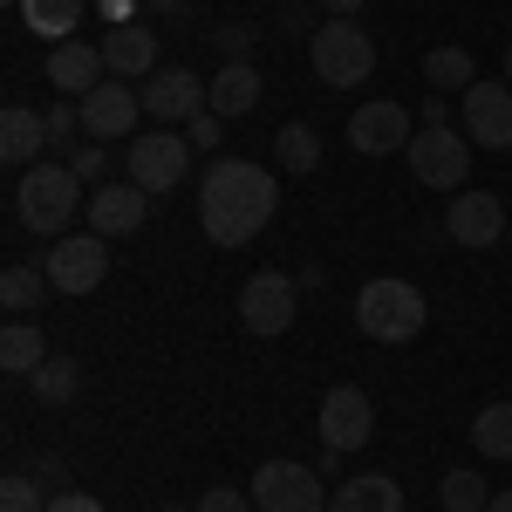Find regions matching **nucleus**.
I'll list each match as a JSON object with an SVG mask.
<instances>
[{
    "instance_id": "0eeeda50",
    "label": "nucleus",
    "mask_w": 512,
    "mask_h": 512,
    "mask_svg": "<svg viewBox=\"0 0 512 512\" xmlns=\"http://www.w3.org/2000/svg\"><path fill=\"white\" fill-rule=\"evenodd\" d=\"M41 274H48L55 294H96V287L110 280V239L103 233H62L48 246Z\"/></svg>"
},
{
    "instance_id": "9d476101",
    "label": "nucleus",
    "mask_w": 512,
    "mask_h": 512,
    "mask_svg": "<svg viewBox=\"0 0 512 512\" xmlns=\"http://www.w3.org/2000/svg\"><path fill=\"white\" fill-rule=\"evenodd\" d=\"M321 444L328 451H362L369 437H376V403H369V390H355V383H335V390L321 396Z\"/></svg>"
},
{
    "instance_id": "f257e3e1",
    "label": "nucleus",
    "mask_w": 512,
    "mask_h": 512,
    "mask_svg": "<svg viewBox=\"0 0 512 512\" xmlns=\"http://www.w3.org/2000/svg\"><path fill=\"white\" fill-rule=\"evenodd\" d=\"M280 205V185L267 164L253 158H212L205 164V185H198V226L212 246H246L274 219Z\"/></svg>"
},
{
    "instance_id": "a19ab883",
    "label": "nucleus",
    "mask_w": 512,
    "mask_h": 512,
    "mask_svg": "<svg viewBox=\"0 0 512 512\" xmlns=\"http://www.w3.org/2000/svg\"><path fill=\"white\" fill-rule=\"evenodd\" d=\"M485 512H512V492H492V506Z\"/></svg>"
},
{
    "instance_id": "423d86ee",
    "label": "nucleus",
    "mask_w": 512,
    "mask_h": 512,
    "mask_svg": "<svg viewBox=\"0 0 512 512\" xmlns=\"http://www.w3.org/2000/svg\"><path fill=\"white\" fill-rule=\"evenodd\" d=\"M308 55H315V76L328 89H355V82H369V69H376V41L362 35L355 21H321Z\"/></svg>"
},
{
    "instance_id": "e433bc0d",
    "label": "nucleus",
    "mask_w": 512,
    "mask_h": 512,
    "mask_svg": "<svg viewBox=\"0 0 512 512\" xmlns=\"http://www.w3.org/2000/svg\"><path fill=\"white\" fill-rule=\"evenodd\" d=\"M437 123H451V103L444 96H424V130H437Z\"/></svg>"
},
{
    "instance_id": "1a4fd4ad",
    "label": "nucleus",
    "mask_w": 512,
    "mask_h": 512,
    "mask_svg": "<svg viewBox=\"0 0 512 512\" xmlns=\"http://www.w3.org/2000/svg\"><path fill=\"white\" fill-rule=\"evenodd\" d=\"M253 506L260 512H328L321 472L294 465V458H267V465L253 472Z\"/></svg>"
},
{
    "instance_id": "2f4dec72",
    "label": "nucleus",
    "mask_w": 512,
    "mask_h": 512,
    "mask_svg": "<svg viewBox=\"0 0 512 512\" xmlns=\"http://www.w3.org/2000/svg\"><path fill=\"white\" fill-rule=\"evenodd\" d=\"M212 48H219V62H226V69H233V62H253V28L226 21V28L212 35Z\"/></svg>"
},
{
    "instance_id": "bb28decb",
    "label": "nucleus",
    "mask_w": 512,
    "mask_h": 512,
    "mask_svg": "<svg viewBox=\"0 0 512 512\" xmlns=\"http://www.w3.org/2000/svg\"><path fill=\"white\" fill-rule=\"evenodd\" d=\"M274 158H280V171H294V178H308V171L321 164V137L308 130V123H287V130L274 137Z\"/></svg>"
},
{
    "instance_id": "b1692460",
    "label": "nucleus",
    "mask_w": 512,
    "mask_h": 512,
    "mask_svg": "<svg viewBox=\"0 0 512 512\" xmlns=\"http://www.w3.org/2000/svg\"><path fill=\"white\" fill-rule=\"evenodd\" d=\"M0 362H7L14 376H35L41 362H48V342H41L35 321H7V328H0Z\"/></svg>"
},
{
    "instance_id": "79ce46f5",
    "label": "nucleus",
    "mask_w": 512,
    "mask_h": 512,
    "mask_svg": "<svg viewBox=\"0 0 512 512\" xmlns=\"http://www.w3.org/2000/svg\"><path fill=\"white\" fill-rule=\"evenodd\" d=\"M506 82H512V41H506Z\"/></svg>"
},
{
    "instance_id": "393cba45",
    "label": "nucleus",
    "mask_w": 512,
    "mask_h": 512,
    "mask_svg": "<svg viewBox=\"0 0 512 512\" xmlns=\"http://www.w3.org/2000/svg\"><path fill=\"white\" fill-rule=\"evenodd\" d=\"M472 444H478V458H492V465H512V403H485V410H478Z\"/></svg>"
},
{
    "instance_id": "f3484780",
    "label": "nucleus",
    "mask_w": 512,
    "mask_h": 512,
    "mask_svg": "<svg viewBox=\"0 0 512 512\" xmlns=\"http://www.w3.org/2000/svg\"><path fill=\"white\" fill-rule=\"evenodd\" d=\"M48 82H55L69 103H82L96 82H110V62H103L96 41H62V48H48Z\"/></svg>"
},
{
    "instance_id": "58836bf2",
    "label": "nucleus",
    "mask_w": 512,
    "mask_h": 512,
    "mask_svg": "<svg viewBox=\"0 0 512 512\" xmlns=\"http://www.w3.org/2000/svg\"><path fill=\"white\" fill-rule=\"evenodd\" d=\"M321 7H328V21H355L362 14V0H321Z\"/></svg>"
},
{
    "instance_id": "5701e85b",
    "label": "nucleus",
    "mask_w": 512,
    "mask_h": 512,
    "mask_svg": "<svg viewBox=\"0 0 512 512\" xmlns=\"http://www.w3.org/2000/svg\"><path fill=\"white\" fill-rule=\"evenodd\" d=\"M424 82H431V89H444V96H465V89L478 82V62L458 48V41H444V48H431V55H424Z\"/></svg>"
},
{
    "instance_id": "f8f14e48",
    "label": "nucleus",
    "mask_w": 512,
    "mask_h": 512,
    "mask_svg": "<svg viewBox=\"0 0 512 512\" xmlns=\"http://www.w3.org/2000/svg\"><path fill=\"white\" fill-rule=\"evenodd\" d=\"M294 280L287 274H253L239 287V321H246V335H260V342H274L287 335V321H294Z\"/></svg>"
},
{
    "instance_id": "9b49d317",
    "label": "nucleus",
    "mask_w": 512,
    "mask_h": 512,
    "mask_svg": "<svg viewBox=\"0 0 512 512\" xmlns=\"http://www.w3.org/2000/svg\"><path fill=\"white\" fill-rule=\"evenodd\" d=\"M137 117H144V96H137L123 76L96 82V89L82 96V137H96V144H110V137H137Z\"/></svg>"
},
{
    "instance_id": "c85d7f7f",
    "label": "nucleus",
    "mask_w": 512,
    "mask_h": 512,
    "mask_svg": "<svg viewBox=\"0 0 512 512\" xmlns=\"http://www.w3.org/2000/svg\"><path fill=\"white\" fill-rule=\"evenodd\" d=\"M437 492H444V512H485L492 506V485H485L478 472H444Z\"/></svg>"
},
{
    "instance_id": "cd10ccee",
    "label": "nucleus",
    "mask_w": 512,
    "mask_h": 512,
    "mask_svg": "<svg viewBox=\"0 0 512 512\" xmlns=\"http://www.w3.org/2000/svg\"><path fill=\"white\" fill-rule=\"evenodd\" d=\"M41 287H48L41 267H7L0 274V308L7 315H28V308H41Z\"/></svg>"
},
{
    "instance_id": "6e6552de",
    "label": "nucleus",
    "mask_w": 512,
    "mask_h": 512,
    "mask_svg": "<svg viewBox=\"0 0 512 512\" xmlns=\"http://www.w3.org/2000/svg\"><path fill=\"white\" fill-rule=\"evenodd\" d=\"M458 130L472 151H512V82H472L458 96Z\"/></svg>"
},
{
    "instance_id": "412c9836",
    "label": "nucleus",
    "mask_w": 512,
    "mask_h": 512,
    "mask_svg": "<svg viewBox=\"0 0 512 512\" xmlns=\"http://www.w3.org/2000/svg\"><path fill=\"white\" fill-rule=\"evenodd\" d=\"M328 512H403V485L383 478V472H362L328 499Z\"/></svg>"
},
{
    "instance_id": "6ab92c4d",
    "label": "nucleus",
    "mask_w": 512,
    "mask_h": 512,
    "mask_svg": "<svg viewBox=\"0 0 512 512\" xmlns=\"http://www.w3.org/2000/svg\"><path fill=\"white\" fill-rule=\"evenodd\" d=\"M103 62H110V76H158V35L144 28V21H130V28H110L103 41Z\"/></svg>"
},
{
    "instance_id": "473e14b6",
    "label": "nucleus",
    "mask_w": 512,
    "mask_h": 512,
    "mask_svg": "<svg viewBox=\"0 0 512 512\" xmlns=\"http://www.w3.org/2000/svg\"><path fill=\"white\" fill-rule=\"evenodd\" d=\"M82 130V103H48V144H69Z\"/></svg>"
},
{
    "instance_id": "4c0bfd02",
    "label": "nucleus",
    "mask_w": 512,
    "mask_h": 512,
    "mask_svg": "<svg viewBox=\"0 0 512 512\" xmlns=\"http://www.w3.org/2000/svg\"><path fill=\"white\" fill-rule=\"evenodd\" d=\"M137 7H144V0H103V14H110L117 28H130V14H137Z\"/></svg>"
},
{
    "instance_id": "ea45409f",
    "label": "nucleus",
    "mask_w": 512,
    "mask_h": 512,
    "mask_svg": "<svg viewBox=\"0 0 512 512\" xmlns=\"http://www.w3.org/2000/svg\"><path fill=\"white\" fill-rule=\"evenodd\" d=\"M144 7H158V14H178V7H192V0H144Z\"/></svg>"
},
{
    "instance_id": "f03ea898",
    "label": "nucleus",
    "mask_w": 512,
    "mask_h": 512,
    "mask_svg": "<svg viewBox=\"0 0 512 512\" xmlns=\"http://www.w3.org/2000/svg\"><path fill=\"white\" fill-rule=\"evenodd\" d=\"M76 212H89V205H82V178L69 164H28V171H21V185H14V219H21L28 233L62 239L76 226Z\"/></svg>"
},
{
    "instance_id": "c9c22d12",
    "label": "nucleus",
    "mask_w": 512,
    "mask_h": 512,
    "mask_svg": "<svg viewBox=\"0 0 512 512\" xmlns=\"http://www.w3.org/2000/svg\"><path fill=\"white\" fill-rule=\"evenodd\" d=\"M48 512H103V499H89V492H62V499H48Z\"/></svg>"
},
{
    "instance_id": "c03bdc74",
    "label": "nucleus",
    "mask_w": 512,
    "mask_h": 512,
    "mask_svg": "<svg viewBox=\"0 0 512 512\" xmlns=\"http://www.w3.org/2000/svg\"><path fill=\"white\" fill-rule=\"evenodd\" d=\"M7 7H21V0H7Z\"/></svg>"
},
{
    "instance_id": "a211bd4d",
    "label": "nucleus",
    "mask_w": 512,
    "mask_h": 512,
    "mask_svg": "<svg viewBox=\"0 0 512 512\" xmlns=\"http://www.w3.org/2000/svg\"><path fill=\"white\" fill-rule=\"evenodd\" d=\"M41 151H48V110L7 103L0 110V158L14 164V171H28V164H41Z\"/></svg>"
},
{
    "instance_id": "a878e982",
    "label": "nucleus",
    "mask_w": 512,
    "mask_h": 512,
    "mask_svg": "<svg viewBox=\"0 0 512 512\" xmlns=\"http://www.w3.org/2000/svg\"><path fill=\"white\" fill-rule=\"evenodd\" d=\"M28 383H35L41 403H76V396H82V362H76V355H48Z\"/></svg>"
},
{
    "instance_id": "7c9ffc66",
    "label": "nucleus",
    "mask_w": 512,
    "mask_h": 512,
    "mask_svg": "<svg viewBox=\"0 0 512 512\" xmlns=\"http://www.w3.org/2000/svg\"><path fill=\"white\" fill-rule=\"evenodd\" d=\"M103 164H110V151H103L96 137H82L76 151H69V171H76L82 185H103Z\"/></svg>"
},
{
    "instance_id": "a18cd8bd",
    "label": "nucleus",
    "mask_w": 512,
    "mask_h": 512,
    "mask_svg": "<svg viewBox=\"0 0 512 512\" xmlns=\"http://www.w3.org/2000/svg\"><path fill=\"white\" fill-rule=\"evenodd\" d=\"M506 246H512V233H506Z\"/></svg>"
},
{
    "instance_id": "20e7f679",
    "label": "nucleus",
    "mask_w": 512,
    "mask_h": 512,
    "mask_svg": "<svg viewBox=\"0 0 512 512\" xmlns=\"http://www.w3.org/2000/svg\"><path fill=\"white\" fill-rule=\"evenodd\" d=\"M123 164H130V185H144V192L158 198V192H171V185H185V178H192V137L151 123V130H137V137H130Z\"/></svg>"
},
{
    "instance_id": "37998d69",
    "label": "nucleus",
    "mask_w": 512,
    "mask_h": 512,
    "mask_svg": "<svg viewBox=\"0 0 512 512\" xmlns=\"http://www.w3.org/2000/svg\"><path fill=\"white\" fill-rule=\"evenodd\" d=\"M164 512H198V506H164Z\"/></svg>"
},
{
    "instance_id": "f704fd0d",
    "label": "nucleus",
    "mask_w": 512,
    "mask_h": 512,
    "mask_svg": "<svg viewBox=\"0 0 512 512\" xmlns=\"http://www.w3.org/2000/svg\"><path fill=\"white\" fill-rule=\"evenodd\" d=\"M219 130H226V117H212V110H198V117L185 123V137H192V151H219Z\"/></svg>"
},
{
    "instance_id": "72a5a7b5",
    "label": "nucleus",
    "mask_w": 512,
    "mask_h": 512,
    "mask_svg": "<svg viewBox=\"0 0 512 512\" xmlns=\"http://www.w3.org/2000/svg\"><path fill=\"white\" fill-rule=\"evenodd\" d=\"M198 512H260V506H253V492H233V485H212V492L198 499Z\"/></svg>"
},
{
    "instance_id": "aec40b11",
    "label": "nucleus",
    "mask_w": 512,
    "mask_h": 512,
    "mask_svg": "<svg viewBox=\"0 0 512 512\" xmlns=\"http://www.w3.org/2000/svg\"><path fill=\"white\" fill-rule=\"evenodd\" d=\"M253 103H260V62H233L212 76V96H205L212 117H246Z\"/></svg>"
},
{
    "instance_id": "ddd939ff",
    "label": "nucleus",
    "mask_w": 512,
    "mask_h": 512,
    "mask_svg": "<svg viewBox=\"0 0 512 512\" xmlns=\"http://www.w3.org/2000/svg\"><path fill=\"white\" fill-rule=\"evenodd\" d=\"M137 96H144L151 123H164V130H185V123L205 110V96H212V89H205L192 69H158V76H144V89H137Z\"/></svg>"
},
{
    "instance_id": "7ed1b4c3",
    "label": "nucleus",
    "mask_w": 512,
    "mask_h": 512,
    "mask_svg": "<svg viewBox=\"0 0 512 512\" xmlns=\"http://www.w3.org/2000/svg\"><path fill=\"white\" fill-rule=\"evenodd\" d=\"M424 294L410 287V280H369L362 294H355V321H362V335L369 342H390V349H403V342H417L424 335Z\"/></svg>"
},
{
    "instance_id": "dca6fc26",
    "label": "nucleus",
    "mask_w": 512,
    "mask_h": 512,
    "mask_svg": "<svg viewBox=\"0 0 512 512\" xmlns=\"http://www.w3.org/2000/svg\"><path fill=\"white\" fill-rule=\"evenodd\" d=\"M151 219V192L144 185H96V198H89V233H103V239H123V233H137Z\"/></svg>"
},
{
    "instance_id": "4468645a",
    "label": "nucleus",
    "mask_w": 512,
    "mask_h": 512,
    "mask_svg": "<svg viewBox=\"0 0 512 512\" xmlns=\"http://www.w3.org/2000/svg\"><path fill=\"white\" fill-rule=\"evenodd\" d=\"M444 233L458 239V246H492V239H506L512 226H506V198L499 192H458L451 205H444Z\"/></svg>"
},
{
    "instance_id": "39448f33",
    "label": "nucleus",
    "mask_w": 512,
    "mask_h": 512,
    "mask_svg": "<svg viewBox=\"0 0 512 512\" xmlns=\"http://www.w3.org/2000/svg\"><path fill=\"white\" fill-rule=\"evenodd\" d=\"M410 178L417 185H431V192H465V178H472V137L458 130V123H437V130H417L410 137Z\"/></svg>"
},
{
    "instance_id": "c756f323",
    "label": "nucleus",
    "mask_w": 512,
    "mask_h": 512,
    "mask_svg": "<svg viewBox=\"0 0 512 512\" xmlns=\"http://www.w3.org/2000/svg\"><path fill=\"white\" fill-rule=\"evenodd\" d=\"M0 512H48V506H41V478L14 472L7 485H0Z\"/></svg>"
},
{
    "instance_id": "2eb2a0df",
    "label": "nucleus",
    "mask_w": 512,
    "mask_h": 512,
    "mask_svg": "<svg viewBox=\"0 0 512 512\" xmlns=\"http://www.w3.org/2000/svg\"><path fill=\"white\" fill-rule=\"evenodd\" d=\"M410 110L403 103H362L349 117V144L362 158H396V151H410Z\"/></svg>"
},
{
    "instance_id": "4be33fe9",
    "label": "nucleus",
    "mask_w": 512,
    "mask_h": 512,
    "mask_svg": "<svg viewBox=\"0 0 512 512\" xmlns=\"http://www.w3.org/2000/svg\"><path fill=\"white\" fill-rule=\"evenodd\" d=\"M82 0H21V21H28V35H41V41H76V28H82Z\"/></svg>"
}]
</instances>
